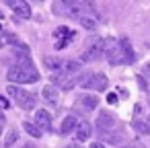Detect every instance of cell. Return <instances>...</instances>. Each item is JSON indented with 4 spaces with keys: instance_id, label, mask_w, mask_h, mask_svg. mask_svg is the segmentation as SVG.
I'll use <instances>...</instances> for the list:
<instances>
[{
    "instance_id": "1",
    "label": "cell",
    "mask_w": 150,
    "mask_h": 148,
    "mask_svg": "<svg viewBox=\"0 0 150 148\" xmlns=\"http://www.w3.org/2000/svg\"><path fill=\"white\" fill-rule=\"evenodd\" d=\"M6 76L13 84H31L39 80V72L27 56H19V60L15 62V66H11Z\"/></svg>"
},
{
    "instance_id": "2",
    "label": "cell",
    "mask_w": 150,
    "mask_h": 148,
    "mask_svg": "<svg viewBox=\"0 0 150 148\" xmlns=\"http://www.w3.org/2000/svg\"><path fill=\"white\" fill-rule=\"evenodd\" d=\"M6 93H8V97L15 99V103H17L21 109H25V111L35 109V105H37V97H35L33 93L25 91V89L17 86V84H11V86L6 89Z\"/></svg>"
},
{
    "instance_id": "3",
    "label": "cell",
    "mask_w": 150,
    "mask_h": 148,
    "mask_svg": "<svg viewBox=\"0 0 150 148\" xmlns=\"http://www.w3.org/2000/svg\"><path fill=\"white\" fill-rule=\"evenodd\" d=\"M78 84L82 89H91V91H105L107 84H109V80L101 72H86V74L78 76Z\"/></svg>"
},
{
    "instance_id": "4",
    "label": "cell",
    "mask_w": 150,
    "mask_h": 148,
    "mask_svg": "<svg viewBox=\"0 0 150 148\" xmlns=\"http://www.w3.org/2000/svg\"><path fill=\"white\" fill-rule=\"evenodd\" d=\"M54 8L58 15H66V17H84V2H70V0H66V2H54Z\"/></svg>"
},
{
    "instance_id": "5",
    "label": "cell",
    "mask_w": 150,
    "mask_h": 148,
    "mask_svg": "<svg viewBox=\"0 0 150 148\" xmlns=\"http://www.w3.org/2000/svg\"><path fill=\"white\" fill-rule=\"evenodd\" d=\"M117 127V119L109 111H99L97 113V130L99 134H111Z\"/></svg>"
},
{
    "instance_id": "6",
    "label": "cell",
    "mask_w": 150,
    "mask_h": 148,
    "mask_svg": "<svg viewBox=\"0 0 150 148\" xmlns=\"http://www.w3.org/2000/svg\"><path fill=\"white\" fill-rule=\"evenodd\" d=\"M74 84H78V78L74 74H68V72H56L54 74V86L60 89V91H70L74 89Z\"/></svg>"
},
{
    "instance_id": "7",
    "label": "cell",
    "mask_w": 150,
    "mask_h": 148,
    "mask_svg": "<svg viewBox=\"0 0 150 148\" xmlns=\"http://www.w3.org/2000/svg\"><path fill=\"white\" fill-rule=\"evenodd\" d=\"M105 52H103V39H93V43L82 52L80 56V62H93L97 58H101Z\"/></svg>"
},
{
    "instance_id": "8",
    "label": "cell",
    "mask_w": 150,
    "mask_h": 148,
    "mask_svg": "<svg viewBox=\"0 0 150 148\" xmlns=\"http://www.w3.org/2000/svg\"><path fill=\"white\" fill-rule=\"evenodd\" d=\"M8 6L15 11V15H19L21 19H29L31 17V6L23 0H8Z\"/></svg>"
},
{
    "instance_id": "9",
    "label": "cell",
    "mask_w": 150,
    "mask_h": 148,
    "mask_svg": "<svg viewBox=\"0 0 150 148\" xmlns=\"http://www.w3.org/2000/svg\"><path fill=\"white\" fill-rule=\"evenodd\" d=\"M35 125L43 132V130H50L52 127V115L45 111V109H37L35 111Z\"/></svg>"
},
{
    "instance_id": "10",
    "label": "cell",
    "mask_w": 150,
    "mask_h": 148,
    "mask_svg": "<svg viewBox=\"0 0 150 148\" xmlns=\"http://www.w3.org/2000/svg\"><path fill=\"white\" fill-rule=\"evenodd\" d=\"M119 50H121V58H123V64H132L134 60H136V56H134V50H132V43H129V39H119Z\"/></svg>"
},
{
    "instance_id": "11",
    "label": "cell",
    "mask_w": 150,
    "mask_h": 148,
    "mask_svg": "<svg viewBox=\"0 0 150 148\" xmlns=\"http://www.w3.org/2000/svg\"><path fill=\"white\" fill-rule=\"evenodd\" d=\"M41 95H43V99H45L50 105H58V103H60V91H58L54 84H50V86H43Z\"/></svg>"
},
{
    "instance_id": "12",
    "label": "cell",
    "mask_w": 150,
    "mask_h": 148,
    "mask_svg": "<svg viewBox=\"0 0 150 148\" xmlns=\"http://www.w3.org/2000/svg\"><path fill=\"white\" fill-rule=\"evenodd\" d=\"M91 134H93L91 123H88V121H78V125H76V140L84 142V140L91 138Z\"/></svg>"
},
{
    "instance_id": "13",
    "label": "cell",
    "mask_w": 150,
    "mask_h": 148,
    "mask_svg": "<svg viewBox=\"0 0 150 148\" xmlns=\"http://www.w3.org/2000/svg\"><path fill=\"white\" fill-rule=\"evenodd\" d=\"M76 105H82L86 111H93V109L99 107V99H97L95 95H82V97L76 101Z\"/></svg>"
},
{
    "instance_id": "14",
    "label": "cell",
    "mask_w": 150,
    "mask_h": 148,
    "mask_svg": "<svg viewBox=\"0 0 150 148\" xmlns=\"http://www.w3.org/2000/svg\"><path fill=\"white\" fill-rule=\"evenodd\" d=\"M76 125H78V119H76L74 115H68V117H64L60 132H62V134H70L72 130H76Z\"/></svg>"
},
{
    "instance_id": "15",
    "label": "cell",
    "mask_w": 150,
    "mask_h": 148,
    "mask_svg": "<svg viewBox=\"0 0 150 148\" xmlns=\"http://www.w3.org/2000/svg\"><path fill=\"white\" fill-rule=\"evenodd\" d=\"M62 72H68V74H78L80 72V60H70L64 64Z\"/></svg>"
},
{
    "instance_id": "16",
    "label": "cell",
    "mask_w": 150,
    "mask_h": 148,
    "mask_svg": "<svg viewBox=\"0 0 150 148\" xmlns=\"http://www.w3.org/2000/svg\"><path fill=\"white\" fill-rule=\"evenodd\" d=\"M78 21H80V25H82L86 31H93V29L97 27V19H93V17H86V15H84V17H80Z\"/></svg>"
},
{
    "instance_id": "17",
    "label": "cell",
    "mask_w": 150,
    "mask_h": 148,
    "mask_svg": "<svg viewBox=\"0 0 150 148\" xmlns=\"http://www.w3.org/2000/svg\"><path fill=\"white\" fill-rule=\"evenodd\" d=\"M23 127H25V132H27V134H31L33 138H39V136H41V130L35 125V121H33V123H31V121H25V123H23Z\"/></svg>"
},
{
    "instance_id": "18",
    "label": "cell",
    "mask_w": 150,
    "mask_h": 148,
    "mask_svg": "<svg viewBox=\"0 0 150 148\" xmlns=\"http://www.w3.org/2000/svg\"><path fill=\"white\" fill-rule=\"evenodd\" d=\"M134 130L140 132V134H150V125H148L146 119H136L134 121Z\"/></svg>"
},
{
    "instance_id": "19",
    "label": "cell",
    "mask_w": 150,
    "mask_h": 148,
    "mask_svg": "<svg viewBox=\"0 0 150 148\" xmlns=\"http://www.w3.org/2000/svg\"><path fill=\"white\" fill-rule=\"evenodd\" d=\"M101 138L105 140V142H109V144H119V140H123V134H101Z\"/></svg>"
},
{
    "instance_id": "20",
    "label": "cell",
    "mask_w": 150,
    "mask_h": 148,
    "mask_svg": "<svg viewBox=\"0 0 150 148\" xmlns=\"http://www.w3.org/2000/svg\"><path fill=\"white\" fill-rule=\"evenodd\" d=\"M45 66L52 68V70H60V68H64V64H62L60 60H54V58H45Z\"/></svg>"
},
{
    "instance_id": "21",
    "label": "cell",
    "mask_w": 150,
    "mask_h": 148,
    "mask_svg": "<svg viewBox=\"0 0 150 148\" xmlns=\"http://www.w3.org/2000/svg\"><path fill=\"white\" fill-rule=\"evenodd\" d=\"M19 138V134H17V130H11L8 134H6V140H4V146L8 148V146H13V142Z\"/></svg>"
},
{
    "instance_id": "22",
    "label": "cell",
    "mask_w": 150,
    "mask_h": 148,
    "mask_svg": "<svg viewBox=\"0 0 150 148\" xmlns=\"http://www.w3.org/2000/svg\"><path fill=\"white\" fill-rule=\"evenodd\" d=\"M142 74H144V76H148V78H150V62H146V64H144V66H142Z\"/></svg>"
},
{
    "instance_id": "23",
    "label": "cell",
    "mask_w": 150,
    "mask_h": 148,
    "mask_svg": "<svg viewBox=\"0 0 150 148\" xmlns=\"http://www.w3.org/2000/svg\"><path fill=\"white\" fill-rule=\"evenodd\" d=\"M123 148H146V146H142L140 142H129V144H125Z\"/></svg>"
},
{
    "instance_id": "24",
    "label": "cell",
    "mask_w": 150,
    "mask_h": 148,
    "mask_svg": "<svg viewBox=\"0 0 150 148\" xmlns=\"http://www.w3.org/2000/svg\"><path fill=\"white\" fill-rule=\"evenodd\" d=\"M6 107H8V101L4 97H0V109H6Z\"/></svg>"
},
{
    "instance_id": "25",
    "label": "cell",
    "mask_w": 150,
    "mask_h": 148,
    "mask_svg": "<svg viewBox=\"0 0 150 148\" xmlns=\"http://www.w3.org/2000/svg\"><path fill=\"white\" fill-rule=\"evenodd\" d=\"M107 101H109L111 105H113V103H117V95H109V97H107Z\"/></svg>"
},
{
    "instance_id": "26",
    "label": "cell",
    "mask_w": 150,
    "mask_h": 148,
    "mask_svg": "<svg viewBox=\"0 0 150 148\" xmlns=\"http://www.w3.org/2000/svg\"><path fill=\"white\" fill-rule=\"evenodd\" d=\"M91 148H105V146H103L101 142H93V144H91Z\"/></svg>"
},
{
    "instance_id": "27",
    "label": "cell",
    "mask_w": 150,
    "mask_h": 148,
    "mask_svg": "<svg viewBox=\"0 0 150 148\" xmlns=\"http://www.w3.org/2000/svg\"><path fill=\"white\" fill-rule=\"evenodd\" d=\"M4 43H6V35H0V47H2Z\"/></svg>"
},
{
    "instance_id": "28",
    "label": "cell",
    "mask_w": 150,
    "mask_h": 148,
    "mask_svg": "<svg viewBox=\"0 0 150 148\" xmlns=\"http://www.w3.org/2000/svg\"><path fill=\"white\" fill-rule=\"evenodd\" d=\"M66 148H80V146H78V144H68Z\"/></svg>"
},
{
    "instance_id": "29",
    "label": "cell",
    "mask_w": 150,
    "mask_h": 148,
    "mask_svg": "<svg viewBox=\"0 0 150 148\" xmlns=\"http://www.w3.org/2000/svg\"><path fill=\"white\" fill-rule=\"evenodd\" d=\"M23 148H37V146H33V144H25Z\"/></svg>"
},
{
    "instance_id": "30",
    "label": "cell",
    "mask_w": 150,
    "mask_h": 148,
    "mask_svg": "<svg viewBox=\"0 0 150 148\" xmlns=\"http://www.w3.org/2000/svg\"><path fill=\"white\" fill-rule=\"evenodd\" d=\"M0 123H4V117H2V113H0Z\"/></svg>"
},
{
    "instance_id": "31",
    "label": "cell",
    "mask_w": 150,
    "mask_h": 148,
    "mask_svg": "<svg viewBox=\"0 0 150 148\" xmlns=\"http://www.w3.org/2000/svg\"><path fill=\"white\" fill-rule=\"evenodd\" d=\"M148 105H150V91H148Z\"/></svg>"
},
{
    "instance_id": "32",
    "label": "cell",
    "mask_w": 150,
    "mask_h": 148,
    "mask_svg": "<svg viewBox=\"0 0 150 148\" xmlns=\"http://www.w3.org/2000/svg\"><path fill=\"white\" fill-rule=\"evenodd\" d=\"M146 121H148V125H150V117H146Z\"/></svg>"
},
{
    "instance_id": "33",
    "label": "cell",
    "mask_w": 150,
    "mask_h": 148,
    "mask_svg": "<svg viewBox=\"0 0 150 148\" xmlns=\"http://www.w3.org/2000/svg\"><path fill=\"white\" fill-rule=\"evenodd\" d=\"M0 21H2V13H0Z\"/></svg>"
}]
</instances>
